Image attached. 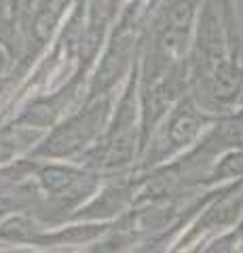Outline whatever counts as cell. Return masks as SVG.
Instances as JSON below:
<instances>
[{"label": "cell", "instance_id": "9", "mask_svg": "<svg viewBox=\"0 0 243 253\" xmlns=\"http://www.w3.org/2000/svg\"><path fill=\"white\" fill-rule=\"evenodd\" d=\"M55 21H57V13L53 11V9L41 11V15L36 17V23H34L36 36L41 38V41H47L49 34H51V30H53V26H55Z\"/></svg>", "mask_w": 243, "mask_h": 253}, {"label": "cell", "instance_id": "2", "mask_svg": "<svg viewBox=\"0 0 243 253\" xmlns=\"http://www.w3.org/2000/svg\"><path fill=\"white\" fill-rule=\"evenodd\" d=\"M97 123H99V110L97 108L87 110L85 114L72 118L66 126H61L55 135L51 137L49 146L43 148V152H49V154H70V152H74L76 148H81L85 141L96 133Z\"/></svg>", "mask_w": 243, "mask_h": 253}, {"label": "cell", "instance_id": "5", "mask_svg": "<svg viewBox=\"0 0 243 253\" xmlns=\"http://www.w3.org/2000/svg\"><path fill=\"white\" fill-rule=\"evenodd\" d=\"M199 126H201L199 114L194 112V108L191 104H184L169 123V131H167L169 141L174 146H186L199 133Z\"/></svg>", "mask_w": 243, "mask_h": 253}, {"label": "cell", "instance_id": "6", "mask_svg": "<svg viewBox=\"0 0 243 253\" xmlns=\"http://www.w3.org/2000/svg\"><path fill=\"white\" fill-rule=\"evenodd\" d=\"M194 4H197V0H171L165 11L163 30L180 36H188V28H191L194 17Z\"/></svg>", "mask_w": 243, "mask_h": 253}, {"label": "cell", "instance_id": "7", "mask_svg": "<svg viewBox=\"0 0 243 253\" xmlns=\"http://www.w3.org/2000/svg\"><path fill=\"white\" fill-rule=\"evenodd\" d=\"M74 173L68 171V169H61V167H51V169H45L43 171V184L47 190H51V192H59V190L68 188L70 184H72V177Z\"/></svg>", "mask_w": 243, "mask_h": 253}, {"label": "cell", "instance_id": "8", "mask_svg": "<svg viewBox=\"0 0 243 253\" xmlns=\"http://www.w3.org/2000/svg\"><path fill=\"white\" fill-rule=\"evenodd\" d=\"M32 224H30L28 219H23V217H15L11 221H6V224L0 228V239H9V241H23V239H32Z\"/></svg>", "mask_w": 243, "mask_h": 253}, {"label": "cell", "instance_id": "4", "mask_svg": "<svg viewBox=\"0 0 243 253\" xmlns=\"http://www.w3.org/2000/svg\"><path fill=\"white\" fill-rule=\"evenodd\" d=\"M129 53H131V38H119V41H114L110 53L106 55V59L97 72V81H96L97 89L110 86L123 74L125 66H127V59H129Z\"/></svg>", "mask_w": 243, "mask_h": 253}, {"label": "cell", "instance_id": "1", "mask_svg": "<svg viewBox=\"0 0 243 253\" xmlns=\"http://www.w3.org/2000/svg\"><path fill=\"white\" fill-rule=\"evenodd\" d=\"M199 74L211 76V72L226 59L224 57V26H222V9L218 0H207L203 9L201 28H199Z\"/></svg>", "mask_w": 243, "mask_h": 253}, {"label": "cell", "instance_id": "10", "mask_svg": "<svg viewBox=\"0 0 243 253\" xmlns=\"http://www.w3.org/2000/svg\"><path fill=\"white\" fill-rule=\"evenodd\" d=\"M218 173L224 177H233V175H241L243 173V156L241 154H233L229 158H224V163L220 165Z\"/></svg>", "mask_w": 243, "mask_h": 253}, {"label": "cell", "instance_id": "3", "mask_svg": "<svg viewBox=\"0 0 243 253\" xmlns=\"http://www.w3.org/2000/svg\"><path fill=\"white\" fill-rule=\"evenodd\" d=\"M243 83V70L235 61L224 59L209 76V89L216 99H233Z\"/></svg>", "mask_w": 243, "mask_h": 253}]
</instances>
